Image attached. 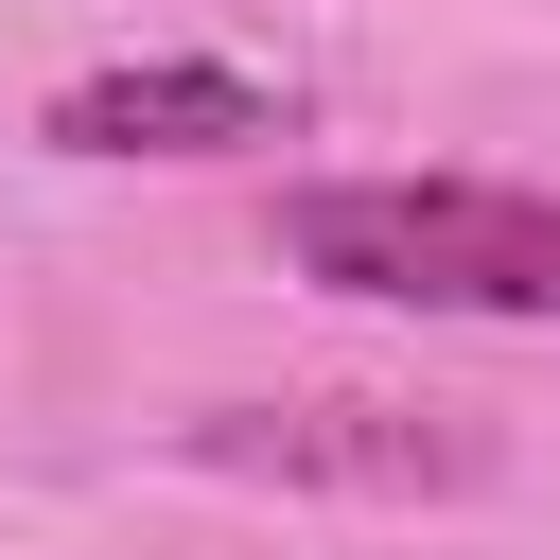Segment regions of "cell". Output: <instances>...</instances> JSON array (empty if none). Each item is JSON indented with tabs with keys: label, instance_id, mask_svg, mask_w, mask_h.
Wrapping results in <instances>:
<instances>
[{
	"label": "cell",
	"instance_id": "obj_1",
	"mask_svg": "<svg viewBox=\"0 0 560 560\" xmlns=\"http://www.w3.org/2000/svg\"><path fill=\"white\" fill-rule=\"evenodd\" d=\"M280 280L368 298V315L560 332V192H525V175H298L280 192Z\"/></svg>",
	"mask_w": 560,
	"mask_h": 560
},
{
	"label": "cell",
	"instance_id": "obj_2",
	"mask_svg": "<svg viewBox=\"0 0 560 560\" xmlns=\"http://www.w3.org/2000/svg\"><path fill=\"white\" fill-rule=\"evenodd\" d=\"M192 472H262V490H368V508H420V490H472L490 472V420L472 402H385V385H298V402H210L175 420Z\"/></svg>",
	"mask_w": 560,
	"mask_h": 560
},
{
	"label": "cell",
	"instance_id": "obj_3",
	"mask_svg": "<svg viewBox=\"0 0 560 560\" xmlns=\"http://www.w3.org/2000/svg\"><path fill=\"white\" fill-rule=\"evenodd\" d=\"M35 140L52 158H262V140H298V88L210 70V52H122V70H70L35 105Z\"/></svg>",
	"mask_w": 560,
	"mask_h": 560
}]
</instances>
